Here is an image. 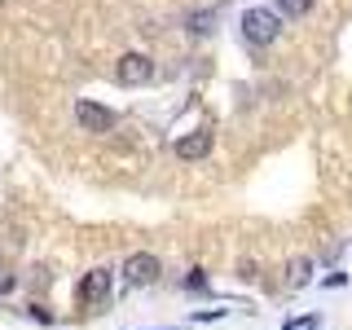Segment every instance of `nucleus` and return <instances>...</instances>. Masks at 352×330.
<instances>
[{
    "mask_svg": "<svg viewBox=\"0 0 352 330\" xmlns=\"http://www.w3.org/2000/svg\"><path fill=\"white\" fill-rule=\"evenodd\" d=\"M313 9V0H278V14L282 18H304Z\"/></svg>",
    "mask_w": 352,
    "mask_h": 330,
    "instance_id": "nucleus-8",
    "label": "nucleus"
},
{
    "mask_svg": "<svg viewBox=\"0 0 352 330\" xmlns=\"http://www.w3.org/2000/svg\"><path fill=\"white\" fill-rule=\"evenodd\" d=\"M115 80L124 88H141L154 80V62L146 58V53H124V58L115 62Z\"/></svg>",
    "mask_w": 352,
    "mask_h": 330,
    "instance_id": "nucleus-3",
    "label": "nucleus"
},
{
    "mask_svg": "<svg viewBox=\"0 0 352 330\" xmlns=\"http://www.w3.org/2000/svg\"><path fill=\"white\" fill-rule=\"evenodd\" d=\"M0 5H5V0H0Z\"/></svg>",
    "mask_w": 352,
    "mask_h": 330,
    "instance_id": "nucleus-11",
    "label": "nucleus"
},
{
    "mask_svg": "<svg viewBox=\"0 0 352 330\" xmlns=\"http://www.w3.org/2000/svg\"><path fill=\"white\" fill-rule=\"evenodd\" d=\"M159 273H163V264L159 256H150V251H137V256H128L124 260V278L132 286H150V282H159Z\"/></svg>",
    "mask_w": 352,
    "mask_h": 330,
    "instance_id": "nucleus-5",
    "label": "nucleus"
},
{
    "mask_svg": "<svg viewBox=\"0 0 352 330\" xmlns=\"http://www.w3.org/2000/svg\"><path fill=\"white\" fill-rule=\"evenodd\" d=\"M190 22H194V31H212V27H207V22H216V14H194Z\"/></svg>",
    "mask_w": 352,
    "mask_h": 330,
    "instance_id": "nucleus-10",
    "label": "nucleus"
},
{
    "mask_svg": "<svg viewBox=\"0 0 352 330\" xmlns=\"http://www.w3.org/2000/svg\"><path fill=\"white\" fill-rule=\"evenodd\" d=\"M75 124H80L84 132H110L119 124V115L110 106H102V102H88V97H80L75 102Z\"/></svg>",
    "mask_w": 352,
    "mask_h": 330,
    "instance_id": "nucleus-4",
    "label": "nucleus"
},
{
    "mask_svg": "<svg viewBox=\"0 0 352 330\" xmlns=\"http://www.w3.org/2000/svg\"><path fill=\"white\" fill-rule=\"evenodd\" d=\"M308 278H313V260L308 256L291 260V286H308Z\"/></svg>",
    "mask_w": 352,
    "mask_h": 330,
    "instance_id": "nucleus-7",
    "label": "nucleus"
},
{
    "mask_svg": "<svg viewBox=\"0 0 352 330\" xmlns=\"http://www.w3.org/2000/svg\"><path fill=\"white\" fill-rule=\"evenodd\" d=\"M110 286H115V273L110 269H88L84 282H80V308H88V313H97V308H106L110 300Z\"/></svg>",
    "mask_w": 352,
    "mask_h": 330,
    "instance_id": "nucleus-2",
    "label": "nucleus"
},
{
    "mask_svg": "<svg viewBox=\"0 0 352 330\" xmlns=\"http://www.w3.org/2000/svg\"><path fill=\"white\" fill-rule=\"evenodd\" d=\"M278 36H282L278 9H247V14H242V40L247 44H273Z\"/></svg>",
    "mask_w": 352,
    "mask_h": 330,
    "instance_id": "nucleus-1",
    "label": "nucleus"
},
{
    "mask_svg": "<svg viewBox=\"0 0 352 330\" xmlns=\"http://www.w3.org/2000/svg\"><path fill=\"white\" fill-rule=\"evenodd\" d=\"M317 326H322V317L308 313V317H291V322H286L282 330H317Z\"/></svg>",
    "mask_w": 352,
    "mask_h": 330,
    "instance_id": "nucleus-9",
    "label": "nucleus"
},
{
    "mask_svg": "<svg viewBox=\"0 0 352 330\" xmlns=\"http://www.w3.org/2000/svg\"><path fill=\"white\" fill-rule=\"evenodd\" d=\"M212 154V128H194V132H185V137H176V159H207Z\"/></svg>",
    "mask_w": 352,
    "mask_h": 330,
    "instance_id": "nucleus-6",
    "label": "nucleus"
}]
</instances>
